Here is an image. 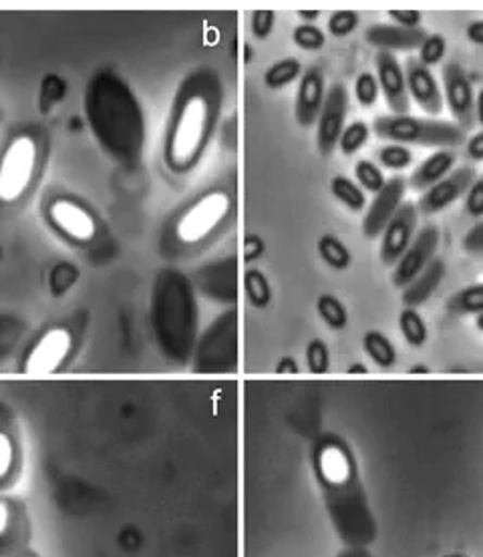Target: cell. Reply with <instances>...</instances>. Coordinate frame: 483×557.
Instances as JSON below:
<instances>
[{
	"instance_id": "obj_10",
	"label": "cell",
	"mask_w": 483,
	"mask_h": 557,
	"mask_svg": "<svg viewBox=\"0 0 483 557\" xmlns=\"http://www.w3.org/2000/svg\"><path fill=\"white\" fill-rule=\"evenodd\" d=\"M194 290L218 305H236L238 300V256L230 253L200 265L191 276Z\"/></svg>"
},
{
	"instance_id": "obj_31",
	"label": "cell",
	"mask_w": 483,
	"mask_h": 557,
	"mask_svg": "<svg viewBox=\"0 0 483 557\" xmlns=\"http://www.w3.org/2000/svg\"><path fill=\"white\" fill-rule=\"evenodd\" d=\"M244 290H246L250 305L255 308H267L270 300H272V288H270L269 278L256 268H250L244 274Z\"/></svg>"
},
{
	"instance_id": "obj_3",
	"label": "cell",
	"mask_w": 483,
	"mask_h": 557,
	"mask_svg": "<svg viewBox=\"0 0 483 557\" xmlns=\"http://www.w3.org/2000/svg\"><path fill=\"white\" fill-rule=\"evenodd\" d=\"M149 314L161 352L186 362L198 338V293L189 276L175 268L161 270L153 282Z\"/></svg>"
},
{
	"instance_id": "obj_47",
	"label": "cell",
	"mask_w": 483,
	"mask_h": 557,
	"mask_svg": "<svg viewBox=\"0 0 483 557\" xmlns=\"http://www.w3.org/2000/svg\"><path fill=\"white\" fill-rule=\"evenodd\" d=\"M461 248H463V252L473 253V256L483 253V220H480V222L471 227L470 232L463 236Z\"/></svg>"
},
{
	"instance_id": "obj_13",
	"label": "cell",
	"mask_w": 483,
	"mask_h": 557,
	"mask_svg": "<svg viewBox=\"0 0 483 557\" xmlns=\"http://www.w3.org/2000/svg\"><path fill=\"white\" fill-rule=\"evenodd\" d=\"M439 239H442V232L437 226L430 224L419 230L407 252L403 253L399 262L393 268V284L397 288L403 290L405 286H409L430 265L439 248Z\"/></svg>"
},
{
	"instance_id": "obj_34",
	"label": "cell",
	"mask_w": 483,
	"mask_h": 557,
	"mask_svg": "<svg viewBox=\"0 0 483 557\" xmlns=\"http://www.w3.org/2000/svg\"><path fill=\"white\" fill-rule=\"evenodd\" d=\"M355 177H357V182H359V187L364 189V191H371V194H379V191L385 187V184H387L383 172L376 168L373 161L369 160L357 161V165H355Z\"/></svg>"
},
{
	"instance_id": "obj_55",
	"label": "cell",
	"mask_w": 483,
	"mask_h": 557,
	"mask_svg": "<svg viewBox=\"0 0 483 557\" xmlns=\"http://www.w3.org/2000/svg\"><path fill=\"white\" fill-rule=\"evenodd\" d=\"M428 369L425 367H416V369H411V374H428Z\"/></svg>"
},
{
	"instance_id": "obj_16",
	"label": "cell",
	"mask_w": 483,
	"mask_h": 557,
	"mask_svg": "<svg viewBox=\"0 0 483 557\" xmlns=\"http://www.w3.org/2000/svg\"><path fill=\"white\" fill-rule=\"evenodd\" d=\"M407 191V180L405 177H391L385 187L375 194L371 201V208L364 213L362 220V234L367 239L381 238L385 227L393 220V215L401 208L403 198Z\"/></svg>"
},
{
	"instance_id": "obj_8",
	"label": "cell",
	"mask_w": 483,
	"mask_h": 557,
	"mask_svg": "<svg viewBox=\"0 0 483 557\" xmlns=\"http://www.w3.org/2000/svg\"><path fill=\"white\" fill-rule=\"evenodd\" d=\"M45 218L57 234L77 246L91 244L99 234V220L94 210L75 196L61 194L47 199Z\"/></svg>"
},
{
	"instance_id": "obj_36",
	"label": "cell",
	"mask_w": 483,
	"mask_h": 557,
	"mask_svg": "<svg viewBox=\"0 0 483 557\" xmlns=\"http://www.w3.org/2000/svg\"><path fill=\"white\" fill-rule=\"evenodd\" d=\"M77 280H79V270L69 262H61L49 272V288L54 296H63L77 284Z\"/></svg>"
},
{
	"instance_id": "obj_6",
	"label": "cell",
	"mask_w": 483,
	"mask_h": 557,
	"mask_svg": "<svg viewBox=\"0 0 483 557\" xmlns=\"http://www.w3.org/2000/svg\"><path fill=\"white\" fill-rule=\"evenodd\" d=\"M379 139L397 146L442 147L451 149L466 144V132L447 121L419 120L413 115H381L373 123Z\"/></svg>"
},
{
	"instance_id": "obj_46",
	"label": "cell",
	"mask_w": 483,
	"mask_h": 557,
	"mask_svg": "<svg viewBox=\"0 0 483 557\" xmlns=\"http://www.w3.org/2000/svg\"><path fill=\"white\" fill-rule=\"evenodd\" d=\"M387 14H389L393 25L403 28H419L421 21H423V14L413 11V9H393Z\"/></svg>"
},
{
	"instance_id": "obj_4",
	"label": "cell",
	"mask_w": 483,
	"mask_h": 557,
	"mask_svg": "<svg viewBox=\"0 0 483 557\" xmlns=\"http://www.w3.org/2000/svg\"><path fill=\"white\" fill-rule=\"evenodd\" d=\"M236 218L232 184H214L186 201L168 226L165 248L172 256H191L220 238Z\"/></svg>"
},
{
	"instance_id": "obj_28",
	"label": "cell",
	"mask_w": 483,
	"mask_h": 557,
	"mask_svg": "<svg viewBox=\"0 0 483 557\" xmlns=\"http://www.w3.org/2000/svg\"><path fill=\"white\" fill-rule=\"evenodd\" d=\"M317 312L322 322L333 329V331H343L349 324V312L345 305L333 296V294H321L317 300Z\"/></svg>"
},
{
	"instance_id": "obj_19",
	"label": "cell",
	"mask_w": 483,
	"mask_h": 557,
	"mask_svg": "<svg viewBox=\"0 0 483 557\" xmlns=\"http://www.w3.org/2000/svg\"><path fill=\"white\" fill-rule=\"evenodd\" d=\"M405 79H407L409 97L416 99L417 106L430 115L442 113L443 91L437 85L435 75L431 73L430 66L421 65L417 57H411L405 65Z\"/></svg>"
},
{
	"instance_id": "obj_56",
	"label": "cell",
	"mask_w": 483,
	"mask_h": 557,
	"mask_svg": "<svg viewBox=\"0 0 483 557\" xmlns=\"http://www.w3.org/2000/svg\"><path fill=\"white\" fill-rule=\"evenodd\" d=\"M475 326L483 332V312L482 314H478V319H475Z\"/></svg>"
},
{
	"instance_id": "obj_2",
	"label": "cell",
	"mask_w": 483,
	"mask_h": 557,
	"mask_svg": "<svg viewBox=\"0 0 483 557\" xmlns=\"http://www.w3.org/2000/svg\"><path fill=\"white\" fill-rule=\"evenodd\" d=\"M85 117L111 160L134 165L146 149V113L132 85L113 69H99L85 89Z\"/></svg>"
},
{
	"instance_id": "obj_43",
	"label": "cell",
	"mask_w": 483,
	"mask_h": 557,
	"mask_svg": "<svg viewBox=\"0 0 483 557\" xmlns=\"http://www.w3.org/2000/svg\"><path fill=\"white\" fill-rule=\"evenodd\" d=\"M274 25H276V14H274V11L262 9V11H255L252 13L250 27H252V35H255L256 39H269L270 33L274 30Z\"/></svg>"
},
{
	"instance_id": "obj_23",
	"label": "cell",
	"mask_w": 483,
	"mask_h": 557,
	"mask_svg": "<svg viewBox=\"0 0 483 557\" xmlns=\"http://www.w3.org/2000/svg\"><path fill=\"white\" fill-rule=\"evenodd\" d=\"M456 163L457 156L451 149H439L417 168L413 175L409 177V184L416 189L428 191L430 187L439 184L443 177H447L449 173L454 172Z\"/></svg>"
},
{
	"instance_id": "obj_15",
	"label": "cell",
	"mask_w": 483,
	"mask_h": 557,
	"mask_svg": "<svg viewBox=\"0 0 483 557\" xmlns=\"http://www.w3.org/2000/svg\"><path fill=\"white\" fill-rule=\"evenodd\" d=\"M478 180L475 168L463 165L459 170H454L447 177H443L439 184L430 187L417 203V212L423 215H435L443 212L445 208H449L451 203H456L457 199L463 198L473 182Z\"/></svg>"
},
{
	"instance_id": "obj_14",
	"label": "cell",
	"mask_w": 483,
	"mask_h": 557,
	"mask_svg": "<svg viewBox=\"0 0 483 557\" xmlns=\"http://www.w3.org/2000/svg\"><path fill=\"white\" fill-rule=\"evenodd\" d=\"M419 212L413 201H403L401 208L393 215L385 232L381 234V262L387 268H395L403 253L416 238Z\"/></svg>"
},
{
	"instance_id": "obj_54",
	"label": "cell",
	"mask_w": 483,
	"mask_h": 557,
	"mask_svg": "<svg viewBox=\"0 0 483 557\" xmlns=\"http://www.w3.org/2000/svg\"><path fill=\"white\" fill-rule=\"evenodd\" d=\"M349 374H367V369L361 364H355V367H350Z\"/></svg>"
},
{
	"instance_id": "obj_52",
	"label": "cell",
	"mask_w": 483,
	"mask_h": 557,
	"mask_svg": "<svg viewBox=\"0 0 483 557\" xmlns=\"http://www.w3.org/2000/svg\"><path fill=\"white\" fill-rule=\"evenodd\" d=\"M298 16L305 21V25H312L321 16V13L319 11H298Z\"/></svg>"
},
{
	"instance_id": "obj_32",
	"label": "cell",
	"mask_w": 483,
	"mask_h": 557,
	"mask_svg": "<svg viewBox=\"0 0 483 557\" xmlns=\"http://www.w3.org/2000/svg\"><path fill=\"white\" fill-rule=\"evenodd\" d=\"M399 329H401L405 341L411 346L425 345L428 341V324L419 317L413 308H403L399 314Z\"/></svg>"
},
{
	"instance_id": "obj_24",
	"label": "cell",
	"mask_w": 483,
	"mask_h": 557,
	"mask_svg": "<svg viewBox=\"0 0 483 557\" xmlns=\"http://www.w3.org/2000/svg\"><path fill=\"white\" fill-rule=\"evenodd\" d=\"M445 312L449 317H468V314H482L483 312V284L461 288L451 294L445 302Z\"/></svg>"
},
{
	"instance_id": "obj_5",
	"label": "cell",
	"mask_w": 483,
	"mask_h": 557,
	"mask_svg": "<svg viewBox=\"0 0 483 557\" xmlns=\"http://www.w3.org/2000/svg\"><path fill=\"white\" fill-rule=\"evenodd\" d=\"M40 149L35 135L16 133L0 156V206H16L27 198L39 173Z\"/></svg>"
},
{
	"instance_id": "obj_12",
	"label": "cell",
	"mask_w": 483,
	"mask_h": 557,
	"mask_svg": "<svg viewBox=\"0 0 483 557\" xmlns=\"http://www.w3.org/2000/svg\"><path fill=\"white\" fill-rule=\"evenodd\" d=\"M442 75L443 94L451 115L463 132L471 129L475 125V95L466 69L456 61H449L443 66Z\"/></svg>"
},
{
	"instance_id": "obj_50",
	"label": "cell",
	"mask_w": 483,
	"mask_h": 557,
	"mask_svg": "<svg viewBox=\"0 0 483 557\" xmlns=\"http://www.w3.org/2000/svg\"><path fill=\"white\" fill-rule=\"evenodd\" d=\"M466 37L473 42V45H478V47H483V21H473L466 28Z\"/></svg>"
},
{
	"instance_id": "obj_1",
	"label": "cell",
	"mask_w": 483,
	"mask_h": 557,
	"mask_svg": "<svg viewBox=\"0 0 483 557\" xmlns=\"http://www.w3.org/2000/svg\"><path fill=\"white\" fill-rule=\"evenodd\" d=\"M224 106V83L212 66H198L182 81L168 120L163 161L174 173L200 163L214 137Z\"/></svg>"
},
{
	"instance_id": "obj_41",
	"label": "cell",
	"mask_w": 483,
	"mask_h": 557,
	"mask_svg": "<svg viewBox=\"0 0 483 557\" xmlns=\"http://www.w3.org/2000/svg\"><path fill=\"white\" fill-rule=\"evenodd\" d=\"M67 94V85L65 81L57 75H47L42 81V87H40V106L42 111H49L53 109L63 97Z\"/></svg>"
},
{
	"instance_id": "obj_18",
	"label": "cell",
	"mask_w": 483,
	"mask_h": 557,
	"mask_svg": "<svg viewBox=\"0 0 483 557\" xmlns=\"http://www.w3.org/2000/svg\"><path fill=\"white\" fill-rule=\"evenodd\" d=\"M326 79L321 66H307V71L300 75V85L296 94V121L300 127L317 125L321 115L324 99H326Z\"/></svg>"
},
{
	"instance_id": "obj_44",
	"label": "cell",
	"mask_w": 483,
	"mask_h": 557,
	"mask_svg": "<svg viewBox=\"0 0 483 557\" xmlns=\"http://www.w3.org/2000/svg\"><path fill=\"white\" fill-rule=\"evenodd\" d=\"M14 528H16L14 505L9 499L0 497V547L9 544V540L14 535Z\"/></svg>"
},
{
	"instance_id": "obj_30",
	"label": "cell",
	"mask_w": 483,
	"mask_h": 557,
	"mask_svg": "<svg viewBox=\"0 0 483 557\" xmlns=\"http://www.w3.org/2000/svg\"><path fill=\"white\" fill-rule=\"evenodd\" d=\"M18 465V449L13 433L0 426V487L11 483Z\"/></svg>"
},
{
	"instance_id": "obj_45",
	"label": "cell",
	"mask_w": 483,
	"mask_h": 557,
	"mask_svg": "<svg viewBox=\"0 0 483 557\" xmlns=\"http://www.w3.org/2000/svg\"><path fill=\"white\" fill-rule=\"evenodd\" d=\"M466 213L473 220L483 218V177L475 180L470 191L466 194Z\"/></svg>"
},
{
	"instance_id": "obj_21",
	"label": "cell",
	"mask_w": 483,
	"mask_h": 557,
	"mask_svg": "<svg viewBox=\"0 0 483 557\" xmlns=\"http://www.w3.org/2000/svg\"><path fill=\"white\" fill-rule=\"evenodd\" d=\"M317 471L319 478L331 485V487H340L349 481L352 475V463H350L349 451L345 445L338 441H326L317 449Z\"/></svg>"
},
{
	"instance_id": "obj_17",
	"label": "cell",
	"mask_w": 483,
	"mask_h": 557,
	"mask_svg": "<svg viewBox=\"0 0 483 557\" xmlns=\"http://www.w3.org/2000/svg\"><path fill=\"white\" fill-rule=\"evenodd\" d=\"M376 81L379 87L385 95L387 106L393 109L395 115H409L411 109V97L407 91V79L405 71L395 59V54L379 51L375 57Z\"/></svg>"
},
{
	"instance_id": "obj_40",
	"label": "cell",
	"mask_w": 483,
	"mask_h": 557,
	"mask_svg": "<svg viewBox=\"0 0 483 557\" xmlns=\"http://www.w3.org/2000/svg\"><path fill=\"white\" fill-rule=\"evenodd\" d=\"M381 94L379 81L375 75H371L369 71H362L361 75L355 81V97L361 107H373Z\"/></svg>"
},
{
	"instance_id": "obj_38",
	"label": "cell",
	"mask_w": 483,
	"mask_h": 557,
	"mask_svg": "<svg viewBox=\"0 0 483 557\" xmlns=\"http://www.w3.org/2000/svg\"><path fill=\"white\" fill-rule=\"evenodd\" d=\"M293 40L296 47H300L302 51H321L322 47L326 45V37L321 28L317 25H298L293 33Z\"/></svg>"
},
{
	"instance_id": "obj_26",
	"label": "cell",
	"mask_w": 483,
	"mask_h": 557,
	"mask_svg": "<svg viewBox=\"0 0 483 557\" xmlns=\"http://www.w3.org/2000/svg\"><path fill=\"white\" fill-rule=\"evenodd\" d=\"M331 194L345 208H349L350 212H362L367 208L364 191L350 177H345V175H335L331 180Z\"/></svg>"
},
{
	"instance_id": "obj_48",
	"label": "cell",
	"mask_w": 483,
	"mask_h": 557,
	"mask_svg": "<svg viewBox=\"0 0 483 557\" xmlns=\"http://www.w3.org/2000/svg\"><path fill=\"white\" fill-rule=\"evenodd\" d=\"M264 250H267V244L260 236L250 234L248 238L244 239V260L246 262L252 264L256 260H260L264 256Z\"/></svg>"
},
{
	"instance_id": "obj_20",
	"label": "cell",
	"mask_w": 483,
	"mask_h": 557,
	"mask_svg": "<svg viewBox=\"0 0 483 557\" xmlns=\"http://www.w3.org/2000/svg\"><path fill=\"white\" fill-rule=\"evenodd\" d=\"M428 39V33L423 28H403L397 25H373L364 30V40L385 53L395 51H413Z\"/></svg>"
},
{
	"instance_id": "obj_39",
	"label": "cell",
	"mask_w": 483,
	"mask_h": 557,
	"mask_svg": "<svg viewBox=\"0 0 483 557\" xmlns=\"http://www.w3.org/2000/svg\"><path fill=\"white\" fill-rule=\"evenodd\" d=\"M359 23H361V16L357 11H336L329 18V33L336 39H343V37H349L350 33H355Z\"/></svg>"
},
{
	"instance_id": "obj_7",
	"label": "cell",
	"mask_w": 483,
	"mask_h": 557,
	"mask_svg": "<svg viewBox=\"0 0 483 557\" xmlns=\"http://www.w3.org/2000/svg\"><path fill=\"white\" fill-rule=\"evenodd\" d=\"M77 336L69 329L67 324H53L28 346L21 372L28 376H49L67 367L69 360L75 352Z\"/></svg>"
},
{
	"instance_id": "obj_22",
	"label": "cell",
	"mask_w": 483,
	"mask_h": 557,
	"mask_svg": "<svg viewBox=\"0 0 483 557\" xmlns=\"http://www.w3.org/2000/svg\"><path fill=\"white\" fill-rule=\"evenodd\" d=\"M443 278H445V262L442 258H433L430 265L409 286L403 288L401 302L405 308L417 310L419 306L425 305L431 296L437 293Z\"/></svg>"
},
{
	"instance_id": "obj_33",
	"label": "cell",
	"mask_w": 483,
	"mask_h": 557,
	"mask_svg": "<svg viewBox=\"0 0 483 557\" xmlns=\"http://www.w3.org/2000/svg\"><path fill=\"white\" fill-rule=\"evenodd\" d=\"M369 135H371V127H369L364 121H352V123H349V125L345 127V132H343L340 139H338V149H340V153H343V156H347V158L355 156V153H359L362 146L367 144Z\"/></svg>"
},
{
	"instance_id": "obj_42",
	"label": "cell",
	"mask_w": 483,
	"mask_h": 557,
	"mask_svg": "<svg viewBox=\"0 0 483 557\" xmlns=\"http://www.w3.org/2000/svg\"><path fill=\"white\" fill-rule=\"evenodd\" d=\"M307 362H309L310 372H314V374H324L329 371V362H331L329 348L319 338L312 341L307 348Z\"/></svg>"
},
{
	"instance_id": "obj_35",
	"label": "cell",
	"mask_w": 483,
	"mask_h": 557,
	"mask_svg": "<svg viewBox=\"0 0 483 557\" xmlns=\"http://www.w3.org/2000/svg\"><path fill=\"white\" fill-rule=\"evenodd\" d=\"M376 158H379L383 168L399 172V170H407V168L411 165L413 153H411V149L407 146L387 144V146L381 147V149L376 151Z\"/></svg>"
},
{
	"instance_id": "obj_9",
	"label": "cell",
	"mask_w": 483,
	"mask_h": 557,
	"mask_svg": "<svg viewBox=\"0 0 483 557\" xmlns=\"http://www.w3.org/2000/svg\"><path fill=\"white\" fill-rule=\"evenodd\" d=\"M238 346V312L232 306L222 312L214 324L206 331L198 345V364L203 371L226 369V364L236 362Z\"/></svg>"
},
{
	"instance_id": "obj_25",
	"label": "cell",
	"mask_w": 483,
	"mask_h": 557,
	"mask_svg": "<svg viewBox=\"0 0 483 557\" xmlns=\"http://www.w3.org/2000/svg\"><path fill=\"white\" fill-rule=\"evenodd\" d=\"M317 250H319L322 262L331 265L333 270H338V272L347 270L352 264V256H350L349 248L336 236H333V234H324L319 239V244H317Z\"/></svg>"
},
{
	"instance_id": "obj_51",
	"label": "cell",
	"mask_w": 483,
	"mask_h": 557,
	"mask_svg": "<svg viewBox=\"0 0 483 557\" xmlns=\"http://www.w3.org/2000/svg\"><path fill=\"white\" fill-rule=\"evenodd\" d=\"M278 374H296L298 367H296L295 359H282L281 364L276 367Z\"/></svg>"
},
{
	"instance_id": "obj_27",
	"label": "cell",
	"mask_w": 483,
	"mask_h": 557,
	"mask_svg": "<svg viewBox=\"0 0 483 557\" xmlns=\"http://www.w3.org/2000/svg\"><path fill=\"white\" fill-rule=\"evenodd\" d=\"M302 75V65L300 61H296L293 57L282 59L278 63L270 66L264 73V85L270 91H281L284 87H288L293 81L298 79Z\"/></svg>"
},
{
	"instance_id": "obj_49",
	"label": "cell",
	"mask_w": 483,
	"mask_h": 557,
	"mask_svg": "<svg viewBox=\"0 0 483 557\" xmlns=\"http://www.w3.org/2000/svg\"><path fill=\"white\" fill-rule=\"evenodd\" d=\"M466 156H468L471 161H483V132L473 135L470 141H468Z\"/></svg>"
},
{
	"instance_id": "obj_37",
	"label": "cell",
	"mask_w": 483,
	"mask_h": 557,
	"mask_svg": "<svg viewBox=\"0 0 483 557\" xmlns=\"http://www.w3.org/2000/svg\"><path fill=\"white\" fill-rule=\"evenodd\" d=\"M447 53V42H445V37L439 35V33H433V35H428V39L423 40V45L419 47V63L425 66L437 65V63H442L443 57Z\"/></svg>"
},
{
	"instance_id": "obj_29",
	"label": "cell",
	"mask_w": 483,
	"mask_h": 557,
	"mask_svg": "<svg viewBox=\"0 0 483 557\" xmlns=\"http://www.w3.org/2000/svg\"><path fill=\"white\" fill-rule=\"evenodd\" d=\"M364 352L375 360L379 367H393L397 360V352L391 345L389 338L379 331H369L362 338Z\"/></svg>"
},
{
	"instance_id": "obj_11",
	"label": "cell",
	"mask_w": 483,
	"mask_h": 557,
	"mask_svg": "<svg viewBox=\"0 0 483 557\" xmlns=\"http://www.w3.org/2000/svg\"><path fill=\"white\" fill-rule=\"evenodd\" d=\"M349 111V91L345 83H333L326 91L321 115L317 121V147L322 158H331L345 132Z\"/></svg>"
},
{
	"instance_id": "obj_53",
	"label": "cell",
	"mask_w": 483,
	"mask_h": 557,
	"mask_svg": "<svg viewBox=\"0 0 483 557\" xmlns=\"http://www.w3.org/2000/svg\"><path fill=\"white\" fill-rule=\"evenodd\" d=\"M475 121H480L483 125V89L475 99Z\"/></svg>"
}]
</instances>
